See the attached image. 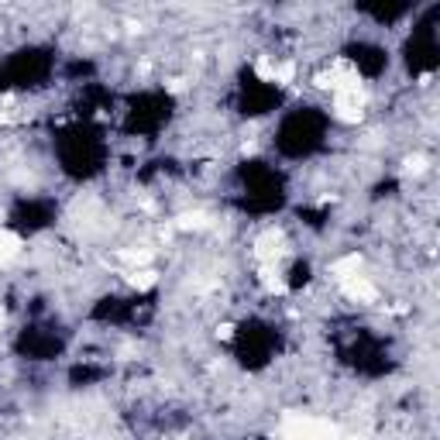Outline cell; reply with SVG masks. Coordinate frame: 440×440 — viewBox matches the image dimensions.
Instances as JSON below:
<instances>
[{
    "mask_svg": "<svg viewBox=\"0 0 440 440\" xmlns=\"http://www.w3.org/2000/svg\"><path fill=\"white\" fill-rule=\"evenodd\" d=\"M423 169V158L416 155V158H406V173H420Z\"/></svg>",
    "mask_w": 440,
    "mask_h": 440,
    "instance_id": "6",
    "label": "cell"
},
{
    "mask_svg": "<svg viewBox=\"0 0 440 440\" xmlns=\"http://www.w3.org/2000/svg\"><path fill=\"white\" fill-rule=\"evenodd\" d=\"M364 107H368L364 86H351V90L334 93V117L344 121V124H358V121L364 117Z\"/></svg>",
    "mask_w": 440,
    "mask_h": 440,
    "instance_id": "1",
    "label": "cell"
},
{
    "mask_svg": "<svg viewBox=\"0 0 440 440\" xmlns=\"http://www.w3.org/2000/svg\"><path fill=\"white\" fill-rule=\"evenodd\" d=\"M21 248H24V241L14 230H0V265H11L21 255Z\"/></svg>",
    "mask_w": 440,
    "mask_h": 440,
    "instance_id": "3",
    "label": "cell"
},
{
    "mask_svg": "<svg viewBox=\"0 0 440 440\" xmlns=\"http://www.w3.org/2000/svg\"><path fill=\"white\" fill-rule=\"evenodd\" d=\"M207 224H210V217H207V213H203V210L183 213V217L175 220V227H179V230H203V227H207Z\"/></svg>",
    "mask_w": 440,
    "mask_h": 440,
    "instance_id": "5",
    "label": "cell"
},
{
    "mask_svg": "<svg viewBox=\"0 0 440 440\" xmlns=\"http://www.w3.org/2000/svg\"><path fill=\"white\" fill-rule=\"evenodd\" d=\"M128 282H131L134 289H152L155 282H158V272H155V268H131V272H128Z\"/></svg>",
    "mask_w": 440,
    "mask_h": 440,
    "instance_id": "4",
    "label": "cell"
},
{
    "mask_svg": "<svg viewBox=\"0 0 440 440\" xmlns=\"http://www.w3.org/2000/svg\"><path fill=\"white\" fill-rule=\"evenodd\" d=\"M341 289H344L347 300H358V303H368V300H375L379 292H375V286L364 279V275H351V279H344L341 282Z\"/></svg>",
    "mask_w": 440,
    "mask_h": 440,
    "instance_id": "2",
    "label": "cell"
}]
</instances>
